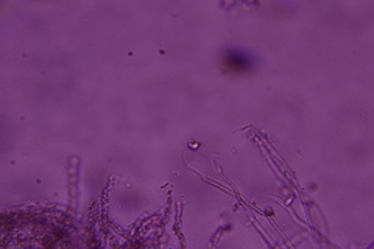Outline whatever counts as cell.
<instances>
[{"mask_svg": "<svg viewBox=\"0 0 374 249\" xmlns=\"http://www.w3.org/2000/svg\"><path fill=\"white\" fill-rule=\"evenodd\" d=\"M256 59L251 54L241 49H229L225 51L223 56V64L229 72L234 73H246L251 72Z\"/></svg>", "mask_w": 374, "mask_h": 249, "instance_id": "6da1fadb", "label": "cell"}]
</instances>
